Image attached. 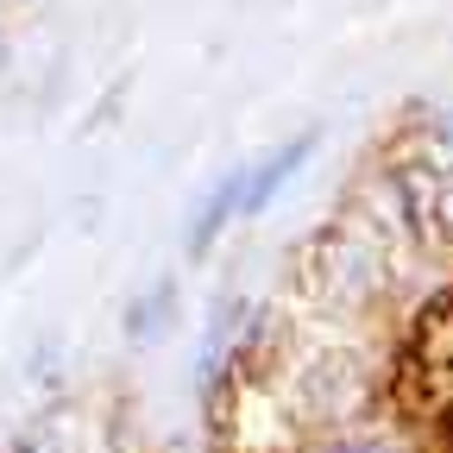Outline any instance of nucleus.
<instances>
[{"label":"nucleus","instance_id":"f257e3e1","mask_svg":"<svg viewBox=\"0 0 453 453\" xmlns=\"http://www.w3.org/2000/svg\"><path fill=\"white\" fill-rule=\"evenodd\" d=\"M416 365L453 372V296L428 303V315H422V327H416Z\"/></svg>","mask_w":453,"mask_h":453},{"label":"nucleus","instance_id":"f03ea898","mask_svg":"<svg viewBox=\"0 0 453 453\" xmlns=\"http://www.w3.org/2000/svg\"><path fill=\"white\" fill-rule=\"evenodd\" d=\"M309 151H315V139H296V145H283V151H277L265 170H252V177H246V214H252V208H265V202H271L283 183H290V170H296Z\"/></svg>","mask_w":453,"mask_h":453}]
</instances>
